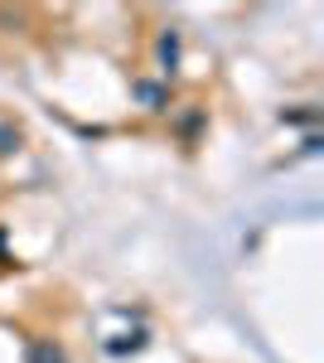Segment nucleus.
<instances>
[{
  "label": "nucleus",
  "mask_w": 324,
  "mask_h": 363,
  "mask_svg": "<svg viewBox=\"0 0 324 363\" xmlns=\"http://www.w3.org/2000/svg\"><path fill=\"white\" fill-rule=\"evenodd\" d=\"M29 363H68V359H63V349H54V344H34L29 349Z\"/></svg>",
  "instance_id": "obj_1"
},
{
  "label": "nucleus",
  "mask_w": 324,
  "mask_h": 363,
  "mask_svg": "<svg viewBox=\"0 0 324 363\" xmlns=\"http://www.w3.org/2000/svg\"><path fill=\"white\" fill-rule=\"evenodd\" d=\"M15 150H20V131L10 121H0V155H15Z\"/></svg>",
  "instance_id": "obj_2"
}]
</instances>
